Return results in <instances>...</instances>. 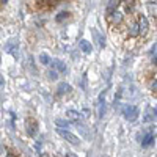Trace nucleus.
Segmentation results:
<instances>
[{
	"label": "nucleus",
	"mask_w": 157,
	"mask_h": 157,
	"mask_svg": "<svg viewBox=\"0 0 157 157\" xmlns=\"http://www.w3.org/2000/svg\"><path fill=\"white\" fill-rule=\"evenodd\" d=\"M121 112H123L124 118H126V120H129V121H134V120H137V116H138V109H137L135 105H130V104L124 105Z\"/></svg>",
	"instance_id": "1"
},
{
	"label": "nucleus",
	"mask_w": 157,
	"mask_h": 157,
	"mask_svg": "<svg viewBox=\"0 0 157 157\" xmlns=\"http://www.w3.org/2000/svg\"><path fill=\"white\" fill-rule=\"evenodd\" d=\"M154 140H155V132L152 129H148L146 132H143V135H141V146L143 148H148V146H151L152 143H154Z\"/></svg>",
	"instance_id": "2"
},
{
	"label": "nucleus",
	"mask_w": 157,
	"mask_h": 157,
	"mask_svg": "<svg viewBox=\"0 0 157 157\" xmlns=\"http://www.w3.org/2000/svg\"><path fill=\"white\" fill-rule=\"evenodd\" d=\"M57 132L64 138V140H66V141H69L71 143V145H80V140H78V137H75L72 132H69V130H64V129H57Z\"/></svg>",
	"instance_id": "3"
},
{
	"label": "nucleus",
	"mask_w": 157,
	"mask_h": 157,
	"mask_svg": "<svg viewBox=\"0 0 157 157\" xmlns=\"http://www.w3.org/2000/svg\"><path fill=\"white\" fill-rule=\"evenodd\" d=\"M137 25H138V33L140 35H146L148 30H149V22L146 19V16H140L138 21H137Z\"/></svg>",
	"instance_id": "4"
},
{
	"label": "nucleus",
	"mask_w": 157,
	"mask_h": 157,
	"mask_svg": "<svg viewBox=\"0 0 157 157\" xmlns=\"http://www.w3.org/2000/svg\"><path fill=\"white\" fill-rule=\"evenodd\" d=\"M78 46H80V49H82L83 54H91V50H93V47H91V43L86 41V39H80Z\"/></svg>",
	"instance_id": "5"
},
{
	"label": "nucleus",
	"mask_w": 157,
	"mask_h": 157,
	"mask_svg": "<svg viewBox=\"0 0 157 157\" xmlns=\"http://www.w3.org/2000/svg\"><path fill=\"white\" fill-rule=\"evenodd\" d=\"M50 63L52 64H54V66H55V69L58 71V72H66V64H64L61 60H50Z\"/></svg>",
	"instance_id": "6"
},
{
	"label": "nucleus",
	"mask_w": 157,
	"mask_h": 157,
	"mask_svg": "<svg viewBox=\"0 0 157 157\" xmlns=\"http://www.w3.org/2000/svg\"><path fill=\"white\" fill-rule=\"evenodd\" d=\"M154 120H155V109L149 107L148 112H146V115H145V118H143V121H145V123H151Z\"/></svg>",
	"instance_id": "7"
},
{
	"label": "nucleus",
	"mask_w": 157,
	"mask_h": 157,
	"mask_svg": "<svg viewBox=\"0 0 157 157\" xmlns=\"http://www.w3.org/2000/svg\"><path fill=\"white\" fill-rule=\"evenodd\" d=\"M57 91H58V94H66V93H69V91H71V85L66 83V82H61V83L58 85Z\"/></svg>",
	"instance_id": "8"
},
{
	"label": "nucleus",
	"mask_w": 157,
	"mask_h": 157,
	"mask_svg": "<svg viewBox=\"0 0 157 157\" xmlns=\"http://www.w3.org/2000/svg\"><path fill=\"white\" fill-rule=\"evenodd\" d=\"M140 33H138V25H137V22H132L130 24V27H129V36L130 38H137Z\"/></svg>",
	"instance_id": "9"
},
{
	"label": "nucleus",
	"mask_w": 157,
	"mask_h": 157,
	"mask_svg": "<svg viewBox=\"0 0 157 157\" xmlns=\"http://www.w3.org/2000/svg\"><path fill=\"white\" fill-rule=\"evenodd\" d=\"M91 33L94 35V38L98 39V43H99V46H101V47H104V46H105V38H104V36H102V35H101V33L96 30V29H93V30H91Z\"/></svg>",
	"instance_id": "10"
},
{
	"label": "nucleus",
	"mask_w": 157,
	"mask_h": 157,
	"mask_svg": "<svg viewBox=\"0 0 157 157\" xmlns=\"http://www.w3.org/2000/svg\"><path fill=\"white\" fill-rule=\"evenodd\" d=\"M118 6H120V2H109L107 5V14H113L115 11H118Z\"/></svg>",
	"instance_id": "11"
},
{
	"label": "nucleus",
	"mask_w": 157,
	"mask_h": 157,
	"mask_svg": "<svg viewBox=\"0 0 157 157\" xmlns=\"http://www.w3.org/2000/svg\"><path fill=\"white\" fill-rule=\"evenodd\" d=\"M36 129H38V126H36V123H35V121L27 123V132H29V135L35 137V135H36Z\"/></svg>",
	"instance_id": "12"
},
{
	"label": "nucleus",
	"mask_w": 157,
	"mask_h": 157,
	"mask_svg": "<svg viewBox=\"0 0 157 157\" xmlns=\"http://www.w3.org/2000/svg\"><path fill=\"white\" fill-rule=\"evenodd\" d=\"M55 124H57L60 129H64V127H69V126H71V123H69L68 120H61V118H57Z\"/></svg>",
	"instance_id": "13"
},
{
	"label": "nucleus",
	"mask_w": 157,
	"mask_h": 157,
	"mask_svg": "<svg viewBox=\"0 0 157 157\" xmlns=\"http://www.w3.org/2000/svg\"><path fill=\"white\" fill-rule=\"evenodd\" d=\"M112 21H113V24H121V21H123V13L115 11L113 14H112Z\"/></svg>",
	"instance_id": "14"
},
{
	"label": "nucleus",
	"mask_w": 157,
	"mask_h": 157,
	"mask_svg": "<svg viewBox=\"0 0 157 157\" xmlns=\"http://www.w3.org/2000/svg\"><path fill=\"white\" fill-rule=\"evenodd\" d=\"M68 16H69V13L61 11V13H58V16H57L55 19H57V22H61V21H64V19H68Z\"/></svg>",
	"instance_id": "15"
},
{
	"label": "nucleus",
	"mask_w": 157,
	"mask_h": 157,
	"mask_svg": "<svg viewBox=\"0 0 157 157\" xmlns=\"http://www.w3.org/2000/svg\"><path fill=\"white\" fill-rule=\"evenodd\" d=\"M66 115L71 118V120H78V116H80V113L75 112V110H68V112H66Z\"/></svg>",
	"instance_id": "16"
},
{
	"label": "nucleus",
	"mask_w": 157,
	"mask_h": 157,
	"mask_svg": "<svg viewBox=\"0 0 157 157\" xmlns=\"http://www.w3.org/2000/svg\"><path fill=\"white\" fill-rule=\"evenodd\" d=\"M39 60H41L43 64H50V58H49L46 54H41V55H39Z\"/></svg>",
	"instance_id": "17"
},
{
	"label": "nucleus",
	"mask_w": 157,
	"mask_h": 157,
	"mask_svg": "<svg viewBox=\"0 0 157 157\" xmlns=\"http://www.w3.org/2000/svg\"><path fill=\"white\" fill-rule=\"evenodd\" d=\"M47 77L50 78V80H55V78L58 77V74H57V71H52V69H50V71L47 72Z\"/></svg>",
	"instance_id": "18"
},
{
	"label": "nucleus",
	"mask_w": 157,
	"mask_h": 157,
	"mask_svg": "<svg viewBox=\"0 0 157 157\" xmlns=\"http://www.w3.org/2000/svg\"><path fill=\"white\" fill-rule=\"evenodd\" d=\"M134 3H135V2H126V10H127V11H132V10H134Z\"/></svg>",
	"instance_id": "19"
},
{
	"label": "nucleus",
	"mask_w": 157,
	"mask_h": 157,
	"mask_svg": "<svg viewBox=\"0 0 157 157\" xmlns=\"http://www.w3.org/2000/svg\"><path fill=\"white\" fill-rule=\"evenodd\" d=\"M151 90L155 91V78H154V82H151Z\"/></svg>",
	"instance_id": "20"
},
{
	"label": "nucleus",
	"mask_w": 157,
	"mask_h": 157,
	"mask_svg": "<svg viewBox=\"0 0 157 157\" xmlns=\"http://www.w3.org/2000/svg\"><path fill=\"white\" fill-rule=\"evenodd\" d=\"M6 157H16V154H13V152H8V154H6Z\"/></svg>",
	"instance_id": "21"
},
{
	"label": "nucleus",
	"mask_w": 157,
	"mask_h": 157,
	"mask_svg": "<svg viewBox=\"0 0 157 157\" xmlns=\"http://www.w3.org/2000/svg\"><path fill=\"white\" fill-rule=\"evenodd\" d=\"M0 3H5V2H0Z\"/></svg>",
	"instance_id": "22"
}]
</instances>
